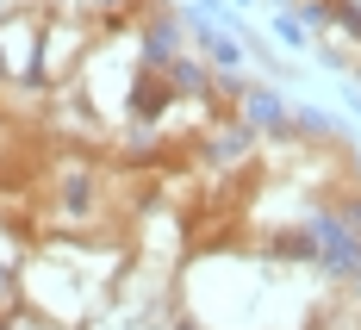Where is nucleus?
Listing matches in <instances>:
<instances>
[{
	"label": "nucleus",
	"mask_w": 361,
	"mask_h": 330,
	"mask_svg": "<svg viewBox=\"0 0 361 330\" xmlns=\"http://www.w3.org/2000/svg\"><path fill=\"white\" fill-rule=\"evenodd\" d=\"M312 243H318V262L330 274H361V243H355V231H343V219L318 212L312 219Z\"/></svg>",
	"instance_id": "f257e3e1"
},
{
	"label": "nucleus",
	"mask_w": 361,
	"mask_h": 330,
	"mask_svg": "<svg viewBox=\"0 0 361 330\" xmlns=\"http://www.w3.org/2000/svg\"><path fill=\"white\" fill-rule=\"evenodd\" d=\"M162 106H169V81H162L156 69H144L137 87H131V112H137V118H156Z\"/></svg>",
	"instance_id": "f03ea898"
},
{
	"label": "nucleus",
	"mask_w": 361,
	"mask_h": 330,
	"mask_svg": "<svg viewBox=\"0 0 361 330\" xmlns=\"http://www.w3.org/2000/svg\"><path fill=\"white\" fill-rule=\"evenodd\" d=\"M175 56V25H156V32L144 37V69H162Z\"/></svg>",
	"instance_id": "7ed1b4c3"
},
{
	"label": "nucleus",
	"mask_w": 361,
	"mask_h": 330,
	"mask_svg": "<svg viewBox=\"0 0 361 330\" xmlns=\"http://www.w3.org/2000/svg\"><path fill=\"white\" fill-rule=\"evenodd\" d=\"M162 69H169V87H180V94L187 87H206V69H193V63H162Z\"/></svg>",
	"instance_id": "20e7f679"
},
{
	"label": "nucleus",
	"mask_w": 361,
	"mask_h": 330,
	"mask_svg": "<svg viewBox=\"0 0 361 330\" xmlns=\"http://www.w3.org/2000/svg\"><path fill=\"white\" fill-rule=\"evenodd\" d=\"M250 118H255V125H281V106H274V94H250Z\"/></svg>",
	"instance_id": "39448f33"
},
{
	"label": "nucleus",
	"mask_w": 361,
	"mask_h": 330,
	"mask_svg": "<svg viewBox=\"0 0 361 330\" xmlns=\"http://www.w3.org/2000/svg\"><path fill=\"white\" fill-rule=\"evenodd\" d=\"M281 256H318L312 231H287V237H281Z\"/></svg>",
	"instance_id": "423d86ee"
},
{
	"label": "nucleus",
	"mask_w": 361,
	"mask_h": 330,
	"mask_svg": "<svg viewBox=\"0 0 361 330\" xmlns=\"http://www.w3.org/2000/svg\"><path fill=\"white\" fill-rule=\"evenodd\" d=\"M336 25L349 37H361V0H343V6H336Z\"/></svg>",
	"instance_id": "0eeeda50"
},
{
	"label": "nucleus",
	"mask_w": 361,
	"mask_h": 330,
	"mask_svg": "<svg viewBox=\"0 0 361 330\" xmlns=\"http://www.w3.org/2000/svg\"><path fill=\"white\" fill-rule=\"evenodd\" d=\"M63 200H69V212H87V175H69Z\"/></svg>",
	"instance_id": "6e6552de"
},
{
	"label": "nucleus",
	"mask_w": 361,
	"mask_h": 330,
	"mask_svg": "<svg viewBox=\"0 0 361 330\" xmlns=\"http://www.w3.org/2000/svg\"><path fill=\"white\" fill-rule=\"evenodd\" d=\"M274 32H281V44H305V25H293V19H281Z\"/></svg>",
	"instance_id": "1a4fd4ad"
},
{
	"label": "nucleus",
	"mask_w": 361,
	"mask_h": 330,
	"mask_svg": "<svg viewBox=\"0 0 361 330\" xmlns=\"http://www.w3.org/2000/svg\"><path fill=\"white\" fill-rule=\"evenodd\" d=\"M6 281H13V274H6V268H0V293H6Z\"/></svg>",
	"instance_id": "9d476101"
},
{
	"label": "nucleus",
	"mask_w": 361,
	"mask_h": 330,
	"mask_svg": "<svg viewBox=\"0 0 361 330\" xmlns=\"http://www.w3.org/2000/svg\"><path fill=\"white\" fill-rule=\"evenodd\" d=\"M349 219H355V224H361V206H355V212H349Z\"/></svg>",
	"instance_id": "9b49d317"
},
{
	"label": "nucleus",
	"mask_w": 361,
	"mask_h": 330,
	"mask_svg": "<svg viewBox=\"0 0 361 330\" xmlns=\"http://www.w3.org/2000/svg\"><path fill=\"white\" fill-rule=\"evenodd\" d=\"M0 330H6V324H0Z\"/></svg>",
	"instance_id": "f8f14e48"
}]
</instances>
